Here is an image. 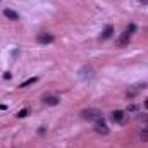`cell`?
I'll return each mask as SVG.
<instances>
[{"instance_id":"8fae6325","label":"cell","mask_w":148,"mask_h":148,"mask_svg":"<svg viewBox=\"0 0 148 148\" xmlns=\"http://www.w3.org/2000/svg\"><path fill=\"white\" fill-rule=\"evenodd\" d=\"M38 77H29V79H26L24 83H21L19 84V88H26V86H29V84H33V83H36Z\"/></svg>"},{"instance_id":"30bf717a","label":"cell","mask_w":148,"mask_h":148,"mask_svg":"<svg viewBox=\"0 0 148 148\" xmlns=\"http://www.w3.org/2000/svg\"><path fill=\"white\" fill-rule=\"evenodd\" d=\"M112 33H114V26H112V24L105 26V29L102 31V40H107V38H110Z\"/></svg>"},{"instance_id":"4fadbf2b","label":"cell","mask_w":148,"mask_h":148,"mask_svg":"<svg viewBox=\"0 0 148 148\" xmlns=\"http://www.w3.org/2000/svg\"><path fill=\"white\" fill-rule=\"evenodd\" d=\"M126 31H127V33H134V31H136V24H133V23H131V24L126 28Z\"/></svg>"},{"instance_id":"277c9868","label":"cell","mask_w":148,"mask_h":148,"mask_svg":"<svg viewBox=\"0 0 148 148\" xmlns=\"http://www.w3.org/2000/svg\"><path fill=\"white\" fill-rule=\"evenodd\" d=\"M110 119L114 122H117V124H122V122H124V112L122 110H114L110 114Z\"/></svg>"},{"instance_id":"2e32d148","label":"cell","mask_w":148,"mask_h":148,"mask_svg":"<svg viewBox=\"0 0 148 148\" xmlns=\"http://www.w3.org/2000/svg\"><path fill=\"white\" fill-rule=\"evenodd\" d=\"M145 107L148 109V100H145Z\"/></svg>"},{"instance_id":"7c38bea8","label":"cell","mask_w":148,"mask_h":148,"mask_svg":"<svg viewBox=\"0 0 148 148\" xmlns=\"http://www.w3.org/2000/svg\"><path fill=\"white\" fill-rule=\"evenodd\" d=\"M28 114H29V110H28V109H23V110L17 112V117H19V119H23V117H26Z\"/></svg>"},{"instance_id":"8992f818","label":"cell","mask_w":148,"mask_h":148,"mask_svg":"<svg viewBox=\"0 0 148 148\" xmlns=\"http://www.w3.org/2000/svg\"><path fill=\"white\" fill-rule=\"evenodd\" d=\"M3 16L7 19H10V21H17L19 19V14L16 10H12V9H3Z\"/></svg>"},{"instance_id":"e0dca14e","label":"cell","mask_w":148,"mask_h":148,"mask_svg":"<svg viewBox=\"0 0 148 148\" xmlns=\"http://www.w3.org/2000/svg\"><path fill=\"white\" fill-rule=\"evenodd\" d=\"M140 2H141V3H147V0H140Z\"/></svg>"},{"instance_id":"7a4b0ae2","label":"cell","mask_w":148,"mask_h":148,"mask_svg":"<svg viewBox=\"0 0 148 148\" xmlns=\"http://www.w3.org/2000/svg\"><path fill=\"white\" fill-rule=\"evenodd\" d=\"M95 131H97V133H100V134H109V126L105 124L103 117H102V119H98V121H95Z\"/></svg>"},{"instance_id":"9c48e42d","label":"cell","mask_w":148,"mask_h":148,"mask_svg":"<svg viewBox=\"0 0 148 148\" xmlns=\"http://www.w3.org/2000/svg\"><path fill=\"white\" fill-rule=\"evenodd\" d=\"M79 74H81V79L93 77V69H91V67H83V69L79 71Z\"/></svg>"},{"instance_id":"ac0fdd59","label":"cell","mask_w":148,"mask_h":148,"mask_svg":"<svg viewBox=\"0 0 148 148\" xmlns=\"http://www.w3.org/2000/svg\"><path fill=\"white\" fill-rule=\"evenodd\" d=\"M0 2H2V0H0Z\"/></svg>"},{"instance_id":"5b68a950","label":"cell","mask_w":148,"mask_h":148,"mask_svg":"<svg viewBox=\"0 0 148 148\" xmlns=\"http://www.w3.org/2000/svg\"><path fill=\"white\" fill-rule=\"evenodd\" d=\"M129 38H131V33L124 31V33L119 36V40H117V45H119V47H126V45L129 43Z\"/></svg>"},{"instance_id":"6da1fadb","label":"cell","mask_w":148,"mask_h":148,"mask_svg":"<svg viewBox=\"0 0 148 148\" xmlns=\"http://www.w3.org/2000/svg\"><path fill=\"white\" fill-rule=\"evenodd\" d=\"M81 117L86 121H98V119H102V112L98 109H84L81 112Z\"/></svg>"},{"instance_id":"ba28073f","label":"cell","mask_w":148,"mask_h":148,"mask_svg":"<svg viewBox=\"0 0 148 148\" xmlns=\"http://www.w3.org/2000/svg\"><path fill=\"white\" fill-rule=\"evenodd\" d=\"M43 102L47 103V105H50V107H53V105H57L60 100L57 98V97H50V95H47V97H43Z\"/></svg>"},{"instance_id":"9a60e30c","label":"cell","mask_w":148,"mask_h":148,"mask_svg":"<svg viewBox=\"0 0 148 148\" xmlns=\"http://www.w3.org/2000/svg\"><path fill=\"white\" fill-rule=\"evenodd\" d=\"M10 77H12V74H10V73H5V74H3V79H10Z\"/></svg>"},{"instance_id":"5bb4252c","label":"cell","mask_w":148,"mask_h":148,"mask_svg":"<svg viewBox=\"0 0 148 148\" xmlns=\"http://www.w3.org/2000/svg\"><path fill=\"white\" fill-rule=\"evenodd\" d=\"M141 140H143V141H148V127L141 131Z\"/></svg>"},{"instance_id":"52a82bcc","label":"cell","mask_w":148,"mask_h":148,"mask_svg":"<svg viewBox=\"0 0 148 148\" xmlns=\"http://www.w3.org/2000/svg\"><path fill=\"white\" fill-rule=\"evenodd\" d=\"M141 88H145V84H136V86H133L131 90H127V98H133V97H136L140 91H141Z\"/></svg>"},{"instance_id":"3957f363","label":"cell","mask_w":148,"mask_h":148,"mask_svg":"<svg viewBox=\"0 0 148 148\" xmlns=\"http://www.w3.org/2000/svg\"><path fill=\"white\" fill-rule=\"evenodd\" d=\"M36 40H38V43H41V45H50V43H53L55 38L52 35H48V33H40Z\"/></svg>"}]
</instances>
